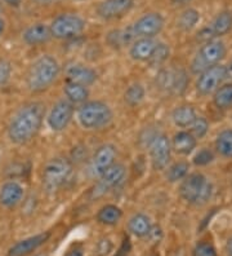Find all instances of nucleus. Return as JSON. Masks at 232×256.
<instances>
[{"label":"nucleus","instance_id":"nucleus-1","mask_svg":"<svg viewBox=\"0 0 232 256\" xmlns=\"http://www.w3.org/2000/svg\"><path fill=\"white\" fill-rule=\"evenodd\" d=\"M41 102H31L15 112L8 127V136L14 144H26L39 132L45 109Z\"/></svg>","mask_w":232,"mask_h":256},{"label":"nucleus","instance_id":"nucleus-2","mask_svg":"<svg viewBox=\"0 0 232 256\" xmlns=\"http://www.w3.org/2000/svg\"><path fill=\"white\" fill-rule=\"evenodd\" d=\"M61 72L59 64L54 57L45 54L31 65L27 74V87L31 92H43L57 80Z\"/></svg>","mask_w":232,"mask_h":256},{"label":"nucleus","instance_id":"nucleus-3","mask_svg":"<svg viewBox=\"0 0 232 256\" xmlns=\"http://www.w3.org/2000/svg\"><path fill=\"white\" fill-rule=\"evenodd\" d=\"M181 197L191 204H204L213 193V185L203 174H191L183 178L180 186Z\"/></svg>","mask_w":232,"mask_h":256},{"label":"nucleus","instance_id":"nucleus-4","mask_svg":"<svg viewBox=\"0 0 232 256\" xmlns=\"http://www.w3.org/2000/svg\"><path fill=\"white\" fill-rule=\"evenodd\" d=\"M77 120L85 130H98L111 122L112 112L102 101L84 102L77 110Z\"/></svg>","mask_w":232,"mask_h":256},{"label":"nucleus","instance_id":"nucleus-5","mask_svg":"<svg viewBox=\"0 0 232 256\" xmlns=\"http://www.w3.org/2000/svg\"><path fill=\"white\" fill-rule=\"evenodd\" d=\"M72 166L67 158H54L46 163L43 171V186L48 193H54L71 175Z\"/></svg>","mask_w":232,"mask_h":256},{"label":"nucleus","instance_id":"nucleus-6","mask_svg":"<svg viewBox=\"0 0 232 256\" xmlns=\"http://www.w3.org/2000/svg\"><path fill=\"white\" fill-rule=\"evenodd\" d=\"M225 56H226V47L223 42L212 39L207 42L194 57L191 62V72L194 74H200L212 66L218 65L225 58Z\"/></svg>","mask_w":232,"mask_h":256},{"label":"nucleus","instance_id":"nucleus-7","mask_svg":"<svg viewBox=\"0 0 232 256\" xmlns=\"http://www.w3.org/2000/svg\"><path fill=\"white\" fill-rule=\"evenodd\" d=\"M50 32L56 39H71L84 32L85 21L75 13H63L53 20Z\"/></svg>","mask_w":232,"mask_h":256},{"label":"nucleus","instance_id":"nucleus-8","mask_svg":"<svg viewBox=\"0 0 232 256\" xmlns=\"http://www.w3.org/2000/svg\"><path fill=\"white\" fill-rule=\"evenodd\" d=\"M227 76H229V68L227 66H223L221 64L212 66V68L199 74L198 82H196V90L201 96H209L222 86Z\"/></svg>","mask_w":232,"mask_h":256},{"label":"nucleus","instance_id":"nucleus-9","mask_svg":"<svg viewBox=\"0 0 232 256\" xmlns=\"http://www.w3.org/2000/svg\"><path fill=\"white\" fill-rule=\"evenodd\" d=\"M150 156L154 170L163 171L168 167L172 154V144L165 134H159L150 144Z\"/></svg>","mask_w":232,"mask_h":256},{"label":"nucleus","instance_id":"nucleus-10","mask_svg":"<svg viewBox=\"0 0 232 256\" xmlns=\"http://www.w3.org/2000/svg\"><path fill=\"white\" fill-rule=\"evenodd\" d=\"M74 116V105L67 100H61L50 109L46 122L52 131H63Z\"/></svg>","mask_w":232,"mask_h":256},{"label":"nucleus","instance_id":"nucleus-11","mask_svg":"<svg viewBox=\"0 0 232 256\" xmlns=\"http://www.w3.org/2000/svg\"><path fill=\"white\" fill-rule=\"evenodd\" d=\"M164 17L160 13H146L132 25L137 39L138 38H154L164 28Z\"/></svg>","mask_w":232,"mask_h":256},{"label":"nucleus","instance_id":"nucleus-12","mask_svg":"<svg viewBox=\"0 0 232 256\" xmlns=\"http://www.w3.org/2000/svg\"><path fill=\"white\" fill-rule=\"evenodd\" d=\"M125 178V167L120 163H114L106 172L99 176V180L96 185V190L94 194L97 196H102L107 193L110 189L116 188L124 182Z\"/></svg>","mask_w":232,"mask_h":256},{"label":"nucleus","instance_id":"nucleus-13","mask_svg":"<svg viewBox=\"0 0 232 256\" xmlns=\"http://www.w3.org/2000/svg\"><path fill=\"white\" fill-rule=\"evenodd\" d=\"M134 6V0H102L97 6L98 16L103 20L120 18Z\"/></svg>","mask_w":232,"mask_h":256},{"label":"nucleus","instance_id":"nucleus-14","mask_svg":"<svg viewBox=\"0 0 232 256\" xmlns=\"http://www.w3.org/2000/svg\"><path fill=\"white\" fill-rule=\"evenodd\" d=\"M115 160H116V149L114 145L106 144L99 146L93 156L92 164H90L92 174L99 178L103 172L107 171L114 164Z\"/></svg>","mask_w":232,"mask_h":256},{"label":"nucleus","instance_id":"nucleus-15","mask_svg":"<svg viewBox=\"0 0 232 256\" xmlns=\"http://www.w3.org/2000/svg\"><path fill=\"white\" fill-rule=\"evenodd\" d=\"M66 74V80L72 82V83H77L81 86H88L93 84L97 79L96 72L89 68V66L84 65L80 62H72L68 64L66 66L65 70Z\"/></svg>","mask_w":232,"mask_h":256},{"label":"nucleus","instance_id":"nucleus-16","mask_svg":"<svg viewBox=\"0 0 232 256\" xmlns=\"http://www.w3.org/2000/svg\"><path fill=\"white\" fill-rule=\"evenodd\" d=\"M50 237V233H40V234L32 236V237L25 238L13 244L8 251V256H25L27 254L32 252L40 246L45 244L48 238Z\"/></svg>","mask_w":232,"mask_h":256},{"label":"nucleus","instance_id":"nucleus-17","mask_svg":"<svg viewBox=\"0 0 232 256\" xmlns=\"http://www.w3.org/2000/svg\"><path fill=\"white\" fill-rule=\"evenodd\" d=\"M159 42H156L154 38H138L132 43L129 54L130 57L136 61H147L151 58L155 48Z\"/></svg>","mask_w":232,"mask_h":256},{"label":"nucleus","instance_id":"nucleus-18","mask_svg":"<svg viewBox=\"0 0 232 256\" xmlns=\"http://www.w3.org/2000/svg\"><path fill=\"white\" fill-rule=\"evenodd\" d=\"M23 188L17 182H6L0 188V203L4 207H15L23 198Z\"/></svg>","mask_w":232,"mask_h":256},{"label":"nucleus","instance_id":"nucleus-19","mask_svg":"<svg viewBox=\"0 0 232 256\" xmlns=\"http://www.w3.org/2000/svg\"><path fill=\"white\" fill-rule=\"evenodd\" d=\"M50 38H52L50 28L45 24H34V25L28 26L22 34V39L28 46L44 44L49 40Z\"/></svg>","mask_w":232,"mask_h":256},{"label":"nucleus","instance_id":"nucleus-20","mask_svg":"<svg viewBox=\"0 0 232 256\" xmlns=\"http://www.w3.org/2000/svg\"><path fill=\"white\" fill-rule=\"evenodd\" d=\"M196 140L194 136H192L191 132L189 131H181L178 134H174V138H172V149L176 152L177 154H181V156H189L194 152V149L196 148Z\"/></svg>","mask_w":232,"mask_h":256},{"label":"nucleus","instance_id":"nucleus-21","mask_svg":"<svg viewBox=\"0 0 232 256\" xmlns=\"http://www.w3.org/2000/svg\"><path fill=\"white\" fill-rule=\"evenodd\" d=\"M128 229L132 234L137 236V237H146L151 233V220L149 216L143 215V214H137L128 222Z\"/></svg>","mask_w":232,"mask_h":256},{"label":"nucleus","instance_id":"nucleus-22","mask_svg":"<svg viewBox=\"0 0 232 256\" xmlns=\"http://www.w3.org/2000/svg\"><path fill=\"white\" fill-rule=\"evenodd\" d=\"M232 28V13L229 10L221 12L218 16L214 18L213 24L211 25L212 35L214 36H223V35L229 34Z\"/></svg>","mask_w":232,"mask_h":256},{"label":"nucleus","instance_id":"nucleus-23","mask_svg":"<svg viewBox=\"0 0 232 256\" xmlns=\"http://www.w3.org/2000/svg\"><path fill=\"white\" fill-rule=\"evenodd\" d=\"M65 94L67 97V101H70L72 105H76V104L83 105L84 102H87L89 91H88V87H85V86L72 83V82H66Z\"/></svg>","mask_w":232,"mask_h":256},{"label":"nucleus","instance_id":"nucleus-24","mask_svg":"<svg viewBox=\"0 0 232 256\" xmlns=\"http://www.w3.org/2000/svg\"><path fill=\"white\" fill-rule=\"evenodd\" d=\"M172 119H173L174 124L178 127H190L196 119V112L190 105H182V106L174 109V112H172Z\"/></svg>","mask_w":232,"mask_h":256},{"label":"nucleus","instance_id":"nucleus-25","mask_svg":"<svg viewBox=\"0 0 232 256\" xmlns=\"http://www.w3.org/2000/svg\"><path fill=\"white\" fill-rule=\"evenodd\" d=\"M137 39L136 34H134L132 26L128 28H123V30H114L108 34L107 40L110 43V46L112 47H124V46H128V44L133 43Z\"/></svg>","mask_w":232,"mask_h":256},{"label":"nucleus","instance_id":"nucleus-26","mask_svg":"<svg viewBox=\"0 0 232 256\" xmlns=\"http://www.w3.org/2000/svg\"><path fill=\"white\" fill-rule=\"evenodd\" d=\"M121 216H123V211L118 206H115V204H106L97 214V220L101 224L115 225L120 222Z\"/></svg>","mask_w":232,"mask_h":256},{"label":"nucleus","instance_id":"nucleus-27","mask_svg":"<svg viewBox=\"0 0 232 256\" xmlns=\"http://www.w3.org/2000/svg\"><path fill=\"white\" fill-rule=\"evenodd\" d=\"M216 148L222 156L232 158V130H225L218 134Z\"/></svg>","mask_w":232,"mask_h":256},{"label":"nucleus","instance_id":"nucleus-28","mask_svg":"<svg viewBox=\"0 0 232 256\" xmlns=\"http://www.w3.org/2000/svg\"><path fill=\"white\" fill-rule=\"evenodd\" d=\"M214 104L220 109H229L232 106V84L221 86L214 92Z\"/></svg>","mask_w":232,"mask_h":256},{"label":"nucleus","instance_id":"nucleus-29","mask_svg":"<svg viewBox=\"0 0 232 256\" xmlns=\"http://www.w3.org/2000/svg\"><path fill=\"white\" fill-rule=\"evenodd\" d=\"M199 20H200V13L194 8H189L181 13L180 18H178V28L183 32H190L198 25Z\"/></svg>","mask_w":232,"mask_h":256},{"label":"nucleus","instance_id":"nucleus-30","mask_svg":"<svg viewBox=\"0 0 232 256\" xmlns=\"http://www.w3.org/2000/svg\"><path fill=\"white\" fill-rule=\"evenodd\" d=\"M145 98V88L139 83H134L124 94V100L129 106H137Z\"/></svg>","mask_w":232,"mask_h":256},{"label":"nucleus","instance_id":"nucleus-31","mask_svg":"<svg viewBox=\"0 0 232 256\" xmlns=\"http://www.w3.org/2000/svg\"><path fill=\"white\" fill-rule=\"evenodd\" d=\"M189 170L190 164L187 162H177L174 164H172L168 168L167 171V178L168 182H180V180H183L186 176L189 175Z\"/></svg>","mask_w":232,"mask_h":256},{"label":"nucleus","instance_id":"nucleus-32","mask_svg":"<svg viewBox=\"0 0 232 256\" xmlns=\"http://www.w3.org/2000/svg\"><path fill=\"white\" fill-rule=\"evenodd\" d=\"M170 54V50L165 43H158L156 48H155L154 54H152L151 58L149 60V62L152 66H160L165 62Z\"/></svg>","mask_w":232,"mask_h":256},{"label":"nucleus","instance_id":"nucleus-33","mask_svg":"<svg viewBox=\"0 0 232 256\" xmlns=\"http://www.w3.org/2000/svg\"><path fill=\"white\" fill-rule=\"evenodd\" d=\"M187 74L185 72V70H176L173 72V79H172V88L170 91H173L174 94H182L185 92L186 87H187Z\"/></svg>","mask_w":232,"mask_h":256},{"label":"nucleus","instance_id":"nucleus-34","mask_svg":"<svg viewBox=\"0 0 232 256\" xmlns=\"http://www.w3.org/2000/svg\"><path fill=\"white\" fill-rule=\"evenodd\" d=\"M190 132L192 134V136L198 140V138H203L205 134H208V130H209V123L205 118L203 116H196V119L194 120L191 126H190Z\"/></svg>","mask_w":232,"mask_h":256},{"label":"nucleus","instance_id":"nucleus-35","mask_svg":"<svg viewBox=\"0 0 232 256\" xmlns=\"http://www.w3.org/2000/svg\"><path fill=\"white\" fill-rule=\"evenodd\" d=\"M192 256H217V251L209 242H200L192 251Z\"/></svg>","mask_w":232,"mask_h":256},{"label":"nucleus","instance_id":"nucleus-36","mask_svg":"<svg viewBox=\"0 0 232 256\" xmlns=\"http://www.w3.org/2000/svg\"><path fill=\"white\" fill-rule=\"evenodd\" d=\"M214 160V154L212 150L209 149H201L199 150L198 153L195 154V156H194V163H195L196 166H207L209 164V163L213 162Z\"/></svg>","mask_w":232,"mask_h":256},{"label":"nucleus","instance_id":"nucleus-37","mask_svg":"<svg viewBox=\"0 0 232 256\" xmlns=\"http://www.w3.org/2000/svg\"><path fill=\"white\" fill-rule=\"evenodd\" d=\"M12 75V65L6 60H0V87L5 86Z\"/></svg>","mask_w":232,"mask_h":256},{"label":"nucleus","instance_id":"nucleus-38","mask_svg":"<svg viewBox=\"0 0 232 256\" xmlns=\"http://www.w3.org/2000/svg\"><path fill=\"white\" fill-rule=\"evenodd\" d=\"M226 254H227V256H232V237L227 240Z\"/></svg>","mask_w":232,"mask_h":256},{"label":"nucleus","instance_id":"nucleus-39","mask_svg":"<svg viewBox=\"0 0 232 256\" xmlns=\"http://www.w3.org/2000/svg\"><path fill=\"white\" fill-rule=\"evenodd\" d=\"M66 256H83V252H81L80 250H77V248H75V250L68 251V252L66 254Z\"/></svg>","mask_w":232,"mask_h":256},{"label":"nucleus","instance_id":"nucleus-40","mask_svg":"<svg viewBox=\"0 0 232 256\" xmlns=\"http://www.w3.org/2000/svg\"><path fill=\"white\" fill-rule=\"evenodd\" d=\"M4 2L10 6H18L19 4H21L22 0H4Z\"/></svg>","mask_w":232,"mask_h":256},{"label":"nucleus","instance_id":"nucleus-41","mask_svg":"<svg viewBox=\"0 0 232 256\" xmlns=\"http://www.w3.org/2000/svg\"><path fill=\"white\" fill-rule=\"evenodd\" d=\"M4 30H5V21L3 18H0V36L4 32Z\"/></svg>","mask_w":232,"mask_h":256},{"label":"nucleus","instance_id":"nucleus-42","mask_svg":"<svg viewBox=\"0 0 232 256\" xmlns=\"http://www.w3.org/2000/svg\"><path fill=\"white\" fill-rule=\"evenodd\" d=\"M178 3H189V2H191V0H177Z\"/></svg>","mask_w":232,"mask_h":256},{"label":"nucleus","instance_id":"nucleus-43","mask_svg":"<svg viewBox=\"0 0 232 256\" xmlns=\"http://www.w3.org/2000/svg\"><path fill=\"white\" fill-rule=\"evenodd\" d=\"M35 256H48V255H45V254H36Z\"/></svg>","mask_w":232,"mask_h":256},{"label":"nucleus","instance_id":"nucleus-44","mask_svg":"<svg viewBox=\"0 0 232 256\" xmlns=\"http://www.w3.org/2000/svg\"><path fill=\"white\" fill-rule=\"evenodd\" d=\"M232 72V65L230 66V69H229V74H230V72Z\"/></svg>","mask_w":232,"mask_h":256}]
</instances>
